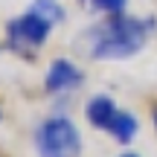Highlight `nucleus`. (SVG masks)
Segmentation results:
<instances>
[{
  "instance_id": "f257e3e1",
  "label": "nucleus",
  "mask_w": 157,
  "mask_h": 157,
  "mask_svg": "<svg viewBox=\"0 0 157 157\" xmlns=\"http://www.w3.org/2000/svg\"><path fill=\"white\" fill-rule=\"evenodd\" d=\"M157 29L154 17H131V15H108L87 29V56L93 61H119L131 58L148 44Z\"/></svg>"
},
{
  "instance_id": "f03ea898",
  "label": "nucleus",
  "mask_w": 157,
  "mask_h": 157,
  "mask_svg": "<svg viewBox=\"0 0 157 157\" xmlns=\"http://www.w3.org/2000/svg\"><path fill=\"white\" fill-rule=\"evenodd\" d=\"M32 146L38 157H82L84 143L73 119L64 113H52L35 125Z\"/></svg>"
},
{
  "instance_id": "7ed1b4c3",
  "label": "nucleus",
  "mask_w": 157,
  "mask_h": 157,
  "mask_svg": "<svg viewBox=\"0 0 157 157\" xmlns=\"http://www.w3.org/2000/svg\"><path fill=\"white\" fill-rule=\"evenodd\" d=\"M52 26L56 23H50L35 9H29V12H23V15L12 17L6 23V47L21 58H35V52L47 44Z\"/></svg>"
},
{
  "instance_id": "20e7f679",
  "label": "nucleus",
  "mask_w": 157,
  "mask_h": 157,
  "mask_svg": "<svg viewBox=\"0 0 157 157\" xmlns=\"http://www.w3.org/2000/svg\"><path fill=\"white\" fill-rule=\"evenodd\" d=\"M84 84V73L78 64H73L70 58H52L50 67H47L44 76V90L52 96H64V93H73Z\"/></svg>"
},
{
  "instance_id": "39448f33",
  "label": "nucleus",
  "mask_w": 157,
  "mask_h": 157,
  "mask_svg": "<svg viewBox=\"0 0 157 157\" xmlns=\"http://www.w3.org/2000/svg\"><path fill=\"white\" fill-rule=\"evenodd\" d=\"M117 111H119L117 102H113L111 96H105V93H96V96H90V99L84 102V119H87L96 131H108V125L117 117Z\"/></svg>"
},
{
  "instance_id": "423d86ee",
  "label": "nucleus",
  "mask_w": 157,
  "mask_h": 157,
  "mask_svg": "<svg viewBox=\"0 0 157 157\" xmlns=\"http://www.w3.org/2000/svg\"><path fill=\"white\" fill-rule=\"evenodd\" d=\"M105 134L111 137V140H117L119 146H128V143H134V140H137V134H140V119H137L131 111L119 108L117 117L111 119V125H108Z\"/></svg>"
},
{
  "instance_id": "0eeeda50",
  "label": "nucleus",
  "mask_w": 157,
  "mask_h": 157,
  "mask_svg": "<svg viewBox=\"0 0 157 157\" xmlns=\"http://www.w3.org/2000/svg\"><path fill=\"white\" fill-rule=\"evenodd\" d=\"M29 9H35L41 17H47L50 23H61L64 21V6L58 3V0H32Z\"/></svg>"
},
{
  "instance_id": "6e6552de",
  "label": "nucleus",
  "mask_w": 157,
  "mask_h": 157,
  "mask_svg": "<svg viewBox=\"0 0 157 157\" xmlns=\"http://www.w3.org/2000/svg\"><path fill=\"white\" fill-rule=\"evenodd\" d=\"M90 9L96 12H105V15H122L125 6H128V0H90Z\"/></svg>"
},
{
  "instance_id": "1a4fd4ad",
  "label": "nucleus",
  "mask_w": 157,
  "mask_h": 157,
  "mask_svg": "<svg viewBox=\"0 0 157 157\" xmlns=\"http://www.w3.org/2000/svg\"><path fill=\"white\" fill-rule=\"evenodd\" d=\"M151 122H154V131H157V105H154V111H151Z\"/></svg>"
},
{
  "instance_id": "9d476101",
  "label": "nucleus",
  "mask_w": 157,
  "mask_h": 157,
  "mask_svg": "<svg viewBox=\"0 0 157 157\" xmlns=\"http://www.w3.org/2000/svg\"><path fill=\"white\" fill-rule=\"evenodd\" d=\"M119 157H140V154H134V151H125V154H119Z\"/></svg>"
},
{
  "instance_id": "9b49d317",
  "label": "nucleus",
  "mask_w": 157,
  "mask_h": 157,
  "mask_svg": "<svg viewBox=\"0 0 157 157\" xmlns=\"http://www.w3.org/2000/svg\"><path fill=\"white\" fill-rule=\"evenodd\" d=\"M0 119H3V111H0Z\"/></svg>"
},
{
  "instance_id": "f8f14e48",
  "label": "nucleus",
  "mask_w": 157,
  "mask_h": 157,
  "mask_svg": "<svg viewBox=\"0 0 157 157\" xmlns=\"http://www.w3.org/2000/svg\"><path fill=\"white\" fill-rule=\"evenodd\" d=\"M84 3H90V0H84Z\"/></svg>"
}]
</instances>
